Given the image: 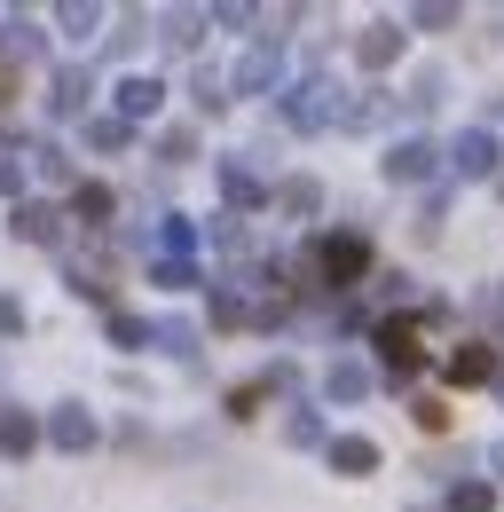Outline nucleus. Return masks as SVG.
Listing matches in <instances>:
<instances>
[{"label": "nucleus", "instance_id": "nucleus-5", "mask_svg": "<svg viewBox=\"0 0 504 512\" xmlns=\"http://www.w3.org/2000/svg\"><path fill=\"white\" fill-rule=\"evenodd\" d=\"M0 449H8V457H32V449H40V418H32V410H0Z\"/></svg>", "mask_w": 504, "mask_h": 512}, {"label": "nucleus", "instance_id": "nucleus-9", "mask_svg": "<svg viewBox=\"0 0 504 512\" xmlns=\"http://www.w3.org/2000/svg\"><path fill=\"white\" fill-rule=\"evenodd\" d=\"M457 166H465V174H489V166H497V142H489V134H465V142H457Z\"/></svg>", "mask_w": 504, "mask_h": 512}, {"label": "nucleus", "instance_id": "nucleus-15", "mask_svg": "<svg viewBox=\"0 0 504 512\" xmlns=\"http://www.w3.org/2000/svg\"><path fill=\"white\" fill-rule=\"evenodd\" d=\"M268 71H276V64H268V56H245V64H237V87H260Z\"/></svg>", "mask_w": 504, "mask_h": 512}, {"label": "nucleus", "instance_id": "nucleus-7", "mask_svg": "<svg viewBox=\"0 0 504 512\" xmlns=\"http://www.w3.org/2000/svg\"><path fill=\"white\" fill-rule=\"evenodd\" d=\"M48 111H56V119H79V111H87V71H56V95H48Z\"/></svg>", "mask_w": 504, "mask_h": 512}, {"label": "nucleus", "instance_id": "nucleus-16", "mask_svg": "<svg viewBox=\"0 0 504 512\" xmlns=\"http://www.w3.org/2000/svg\"><path fill=\"white\" fill-rule=\"evenodd\" d=\"M457 512H489V489H481V481H465V489H457Z\"/></svg>", "mask_w": 504, "mask_h": 512}, {"label": "nucleus", "instance_id": "nucleus-4", "mask_svg": "<svg viewBox=\"0 0 504 512\" xmlns=\"http://www.w3.org/2000/svg\"><path fill=\"white\" fill-rule=\"evenodd\" d=\"M16 237H24V245H56L63 213H56V205H16Z\"/></svg>", "mask_w": 504, "mask_h": 512}, {"label": "nucleus", "instance_id": "nucleus-12", "mask_svg": "<svg viewBox=\"0 0 504 512\" xmlns=\"http://www.w3.org/2000/svg\"><path fill=\"white\" fill-rule=\"evenodd\" d=\"M71 205H79L87 221H111V190H103V182H79V190H71Z\"/></svg>", "mask_w": 504, "mask_h": 512}, {"label": "nucleus", "instance_id": "nucleus-11", "mask_svg": "<svg viewBox=\"0 0 504 512\" xmlns=\"http://www.w3.org/2000/svg\"><path fill=\"white\" fill-rule=\"evenodd\" d=\"M331 465H339V473H371L378 449H371V442H331Z\"/></svg>", "mask_w": 504, "mask_h": 512}, {"label": "nucleus", "instance_id": "nucleus-14", "mask_svg": "<svg viewBox=\"0 0 504 512\" xmlns=\"http://www.w3.org/2000/svg\"><path fill=\"white\" fill-rule=\"evenodd\" d=\"M221 190H229V205H252V197H260V190H252V174H237V166L221 174Z\"/></svg>", "mask_w": 504, "mask_h": 512}, {"label": "nucleus", "instance_id": "nucleus-10", "mask_svg": "<svg viewBox=\"0 0 504 512\" xmlns=\"http://www.w3.org/2000/svg\"><path fill=\"white\" fill-rule=\"evenodd\" d=\"M426 166H434V150H418V142H402V150L386 158V174H394V182H418Z\"/></svg>", "mask_w": 504, "mask_h": 512}, {"label": "nucleus", "instance_id": "nucleus-3", "mask_svg": "<svg viewBox=\"0 0 504 512\" xmlns=\"http://www.w3.org/2000/svg\"><path fill=\"white\" fill-rule=\"evenodd\" d=\"M378 347H386V363H394V371H418V323H410V316L386 323V331H378Z\"/></svg>", "mask_w": 504, "mask_h": 512}, {"label": "nucleus", "instance_id": "nucleus-1", "mask_svg": "<svg viewBox=\"0 0 504 512\" xmlns=\"http://www.w3.org/2000/svg\"><path fill=\"white\" fill-rule=\"evenodd\" d=\"M363 268H371V245H363V237H323V276H331V284H355Z\"/></svg>", "mask_w": 504, "mask_h": 512}, {"label": "nucleus", "instance_id": "nucleus-17", "mask_svg": "<svg viewBox=\"0 0 504 512\" xmlns=\"http://www.w3.org/2000/svg\"><path fill=\"white\" fill-rule=\"evenodd\" d=\"M16 323H24V308H16V300H0V331H16Z\"/></svg>", "mask_w": 504, "mask_h": 512}, {"label": "nucleus", "instance_id": "nucleus-13", "mask_svg": "<svg viewBox=\"0 0 504 512\" xmlns=\"http://www.w3.org/2000/svg\"><path fill=\"white\" fill-rule=\"evenodd\" d=\"M87 142H95V150H126V119H95Z\"/></svg>", "mask_w": 504, "mask_h": 512}, {"label": "nucleus", "instance_id": "nucleus-6", "mask_svg": "<svg viewBox=\"0 0 504 512\" xmlns=\"http://www.w3.org/2000/svg\"><path fill=\"white\" fill-rule=\"evenodd\" d=\"M489 371H497V347H457V355H449V379L457 386H481Z\"/></svg>", "mask_w": 504, "mask_h": 512}, {"label": "nucleus", "instance_id": "nucleus-2", "mask_svg": "<svg viewBox=\"0 0 504 512\" xmlns=\"http://www.w3.org/2000/svg\"><path fill=\"white\" fill-rule=\"evenodd\" d=\"M48 442L56 449H95V418H87L79 402H56V410H48Z\"/></svg>", "mask_w": 504, "mask_h": 512}, {"label": "nucleus", "instance_id": "nucleus-8", "mask_svg": "<svg viewBox=\"0 0 504 512\" xmlns=\"http://www.w3.org/2000/svg\"><path fill=\"white\" fill-rule=\"evenodd\" d=\"M158 95H166L158 79H126V87H119V119H150V111H158Z\"/></svg>", "mask_w": 504, "mask_h": 512}]
</instances>
